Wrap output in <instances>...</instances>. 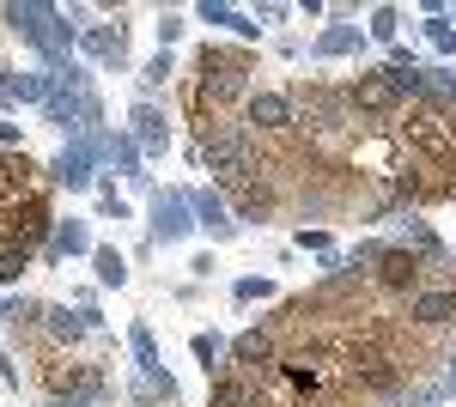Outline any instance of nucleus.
<instances>
[{"mask_svg": "<svg viewBox=\"0 0 456 407\" xmlns=\"http://www.w3.org/2000/svg\"><path fill=\"white\" fill-rule=\"evenodd\" d=\"M238 207H244V219H268V207H274V195L249 176V183H238Z\"/></svg>", "mask_w": 456, "mask_h": 407, "instance_id": "9b49d317", "label": "nucleus"}, {"mask_svg": "<svg viewBox=\"0 0 456 407\" xmlns=\"http://www.w3.org/2000/svg\"><path fill=\"white\" fill-rule=\"evenodd\" d=\"M55 176H61L68 189H86V165H79V159H61V165H55Z\"/></svg>", "mask_w": 456, "mask_h": 407, "instance_id": "f3484780", "label": "nucleus"}, {"mask_svg": "<svg viewBox=\"0 0 456 407\" xmlns=\"http://www.w3.org/2000/svg\"><path fill=\"white\" fill-rule=\"evenodd\" d=\"M347 98H353V110H365V116H395L402 110V85H395V73H359L347 85Z\"/></svg>", "mask_w": 456, "mask_h": 407, "instance_id": "20e7f679", "label": "nucleus"}, {"mask_svg": "<svg viewBox=\"0 0 456 407\" xmlns=\"http://www.w3.org/2000/svg\"><path fill=\"white\" fill-rule=\"evenodd\" d=\"M232 359H238L244 371H256V365H274V335H262V329L238 335V340H232Z\"/></svg>", "mask_w": 456, "mask_h": 407, "instance_id": "1a4fd4ad", "label": "nucleus"}, {"mask_svg": "<svg viewBox=\"0 0 456 407\" xmlns=\"http://www.w3.org/2000/svg\"><path fill=\"white\" fill-rule=\"evenodd\" d=\"M244 73H249V55H219V49H201V85H195V116H201V128H208V103H232L244 92Z\"/></svg>", "mask_w": 456, "mask_h": 407, "instance_id": "f257e3e1", "label": "nucleus"}, {"mask_svg": "<svg viewBox=\"0 0 456 407\" xmlns=\"http://www.w3.org/2000/svg\"><path fill=\"white\" fill-rule=\"evenodd\" d=\"M408 316H414L420 329H438V322H451V316H456V286H438V292H420V298L408 305Z\"/></svg>", "mask_w": 456, "mask_h": 407, "instance_id": "6e6552de", "label": "nucleus"}, {"mask_svg": "<svg viewBox=\"0 0 456 407\" xmlns=\"http://www.w3.org/2000/svg\"><path fill=\"white\" fill-rule=\"evenodd\" d=\"M176 37H183V19L165 12V19H159V43H176Z\"/></svg>", "mask_w": 456, "mask_h": 407, "instance_id": "aec40b11", "label": "nucleus"}, {"mask_svg": "<svg viewBox=\"0 0 456 407\" xmlns=\"http://www.w3.org/2000/svg\"><path fill=\"white\" fill-rule=\"evenodd\" d=\"M98 280H104V286H122V280H128V262H122L116 249H98Z\"/></svg>", "mask_w": 456, "mask_h": 407, "instance_id": "f8f14e48", "label": "nucleus"}, {"mask_svg": "<svg viewBox=\"0 0 456 407\" xmlns=\"http://www.w3.org/2000/svg\"><path fill=\"white\" fill-rule=\"evenodd\" d=\"M146 85H165L171 79V55H159V61H146V73H141Z\"/></svg>", "mask_w": 456, "mask_h": 407, "instance_id": "a211bd4d", "label": "nucleus"}, {"mask_svg": "<svg viewBox=\"0 0 456 407\" xmlns=\"http://www.w3.org/2000/svg\"><path fill=\"white\" fill-rule=\"evenodd\" d=\"M208 407H262V389H256L249 377H238V371H219L213 377V402Z\"/></svg>", "mask_w": 456, "mask_h": 407, "instance_id": "0eeeda50", "label": "nucleus"}, {"mask_svg": "<svg viewBox=\"0 0 456 407\" xmlns=\"http://www.w3.org/2000/svg\"><path fill=\"white\" fill-rule=\"evenodd\" d=\"M371 37H395V6H378V12H371Z\"/></svg>", "mask_w": 456, "mask_h": 407, "instance_id": "dca6fc26", "label": "nucleus"}, {"mask_svg": "<svg viewBox=\"0 0 456 407\" xmlns=\"http://www.w3.org/2000/svg\"><path fill=\"white\" fill-rule=\"evenodd\" d=\"M152 232H159L165 243L189 232V219H183V201H176V195H159V219H152Z\"/></svg>", "mask_w": 456, "mask_h": 407, "instance_id": "9d476101", "label": "nucleus"}, {"mask_svg": "<svg viewBox=\"0 0 456 407\" xmlns=\"http://www.w3.org/2000/svg\"><path fill=\"white\" fill-rule=\"evenodd\" d=\"M134 122H141V140L152 146V152H159V146H165V116H159V110H141Z\"/></svg>", "mask_w": 456, "mask_h": 407, "instance_id": "ddd939ff", "label": "nucleus"}, {"mask_svg": "<svg viewBox=\"0 0 456 407\" xmlns=\"http://www.w3.org/2000/svg\"><path fill=\"white\" fill-rule=\"evenodd\" d=\"M426 37H432L438 49H456V31H451V25H444V19H432V25H426Z\"/></svg>", "mask_w": 456, "mask_h": 407, "instance_id": "6ab92c4d", "label": "nucleus"}, {"mask_svg": "<svg viewBox=\"0 0 456 407\" xmlns=\"http://www.w3.org/2000/svg\"><path fill=\"white\" fill-rule=\"evenodd\" d=\"M347 377L359 383V389H371V395H389V389L402 383V365L389 359L384 346L365 340V346H353V353H347Z\"/></svg>", "mask_w": 456, "mask_h": 407, "instance_id": "7ed1b4c3", "label": "nucleus"}, {"mask_svg": "<svg viewBox=\"0 0 456 407\" xmlns=\"http://www.w3.org/2000/svg\"><path fill=\"white\" fill-rule=\"evenodd\" d=\"M378 286L384 292H414L420 286V256L414 249H378Z\"/></svg>", "mask_w": 456, "mask_h": 407, "instance_id": "39448f33", "label": "nucleus"}, {"mask_svg": "<svg viewBox=\"0 0 456 407\" xmlns=\"http://www.w3.org/2000/svg\"><path fill=\"white\" fill-rule=\"evenodd\" d=\"M219 353H225V340H219V335H195V359L208 365V377H213V365H219Z\"/></svg>", "mask_w": 456, "mask_h": 407, "instance_id": "4468645a", "label": "nucleus"}, {"mask_svg": "<svg viewBox=\"0 0 456 407\" xmlns=\"http://www.w3.org/2000/svg\"><path fill=\"white\" fill-rule=\"evenodd\" d=\"M249 128H262V134L292 128V98H286V92H256V98H249Z\"/></svg>", "mask_w": 456, "mask_h": 407, "instance_id": "423d86ee", "label": "nucleus"}, {"mask_svg": "<svg viewBox=\"0 0 456 407\" xmlns=\"http://www.w3.org/2000/svg\"><path fill=\"white\" fill-rule=\"evenodd\" d=\"M201 159H208V170L219 176V183H249V170H256V140H249V128H213L208 140H201Z\"/></svg>", "mask_w": 456, "mask_h": 407, "instance_id": "f03ea898", "label": "nucleus"}, {"mask_svg": "<svg viewBox=\"0 0 456 407\" xmlns=\"http://www.w3.org/2000/svg\"><path fill=\"white\" fill-rule=\"evenodd\" d=\"M68 249H86V232H79V225H61L55 243H49V256H68Z\"/></svg>", "mask_w": 456, "mask_h": 407, "instance_id": "2eb2a0df", "label": "nucleus"}]
</instances>
